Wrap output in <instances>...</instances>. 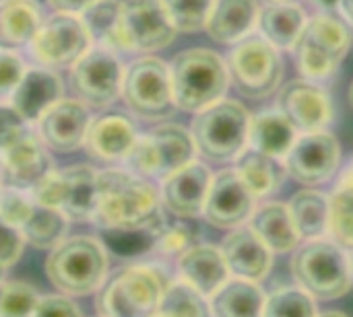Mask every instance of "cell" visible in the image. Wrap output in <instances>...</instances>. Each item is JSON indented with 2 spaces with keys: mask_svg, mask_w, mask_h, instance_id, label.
Segmentation results:
<instances>
[{
  "mask_svg": "<svg viewBox=\"0 0 353 317\" xmlns=\"http://www.w3.org/2000/svg\"><path fill=\"white\" fill-rule=\"evenodd\" d=\"M163 217L159 190L149 177L130 169L97 171L93 223L99 229L143 227Z\"/></svg>",
  "mask_w": 353,
  "mask_h": 317,
  "instance_id": "cell-1",
  "label": "cell"
},
{
  "mask_svg": "<svg viewBox=\"0 0 353 317\" xmlns=\"http://www.w3.org/2000/svg\"><path fill=\"white\" fill-rule=\"evenodd\" d=\"M176 109L196 113L225 97L230 72L225 60L209 47H190L170 64Z\"/></svg>",
  "mask_w": 353,
  "mask_h": 317,
  "instance_id": "cell-2",
  "label": "cell"
},
{
  "mask_svg": "<svg viewBox=\"0 0 353 317\" xmlns=\"http://www.w3.org/2000/svg\"><path fill=\"white\" fill-rule=\"evenodd\" d=\"M108 254L99 239L77 235L62 239L50 250L46 274L50 283L66 295H89L103 285Z\"/></svg>",
  "mask_w": 353,
  "mask_h": 317,
  "instance_id": "cell-3",
  "label": "cell"
},
{
  "mask_svg": "<svg viewBox=\"0 0 353 317\" xmlns=\"http://www.w3.org/2000/svg\"><path fill=\"white\" fill-rule=\"evenodd\" d=\"M248 109L240 101L223 97L194 113L190 134L199 155L215 163H230L248 149Z\"/></svg>",
  "mask_w": 353,
  "mask_h": 317,
  "instance_id": "cell-4",
  "label": "cell"
},
{
  "mask_svg": "<svg viewBox=\"0 0 353 317\" xmlns=\"http://www.w3.org/2000/svg\"><path fill=\"white\" fill-rule=\"evenodd\" d=\"M292 272L314 299H339L353 287L347 252L333 239H308L296 250Z\"/></svg>",
  "mask_w": 353,
  "mask_h": 317,
  "instance_id": "cell-5",
  "label": "cell"
},
{
  "mask_svg": "<svg viewBox=\"0 0 353 317\" xmlns=\"http://www.w3.org/2000/svg\"><path fill=\"white\" fill-rule=\"evenodd\" d=\"M352 47V29L329 12L308 19L298 41L296 60L304 78L323 83L337 74L343 58Z\"/></svg>",
  "mask_w": 353,
  "mask_h": 317,
  "instance_id": "cell-6",
  "label": "cell"
},
{
  "mask_svg": "<svg viewBox=\"0 0 353 317\" xmlns=\"http://www.w3.org/2000/svg\"><path fill=\"white\" fill-rule=\"evenodd\" d=\"M196 155L199 153L190 130L180 124H161L149 134L137 136L130 153L122 163L126 169L143 177L163 179L165 175L194 161Z\"/></svg>",
  "mask_w": 353,
  "mask_h": 317,
  "instance_id": "cell-7",
  "label": "cell"
},
{
  "mask_svg": "<svg viewBox=\"0 0 353 317\" xmlns=\"http://www.w3.org/2000/svg\"><path fill=\"white\" fill-rule=\"evenodd\" d=\"M163 276L149 266L116 272L97 295L99 317H155L165 289Z\"/></svg>",
  "mask_w": 353,
  "mask_h": 317,
  "instance_id": "cell-8",
  "label": "cell"
},
{
  "mask_svg": "<svg viewBox=\"0 0 353 317\" xmlns=\"http://www.w3.org/2000/svg\"><path fill=\"white\" fill-rule=\"evenodd\" d=\"M225 64L230 83L250 99H265L273 95L283 78V60L279 50L261 35H248L232 45Z\"/></svg>",
  "mask_w": 353,
  "mask_h": 317,
  "instance_id": "cell-9",
  "label": "cell"
},
{
  "mask_svg": "<svg viewBox=\"0 0 353 317\" xmlns=\"http://www.w3.org/2000/svg\"><path fill=\"white\" fill-rule=\"evenodd\" d=\"M120 97L124 105L143 120L168 118L176 109L170 64L153 56L134 60L124 68Z\"/></svg>",
  "mask_w": 353,
  "mask_h": 317,
  "instance_id": "cell-10",
  "label": "cell"
},
{
  "mask_svg": "<svg viewBox=\"0 0 353 317\" xmlns=\"http://www.w3.org/2000/svg\"><path fill=\"white\" fill-rule=\"evenodd\" d=\"M29 194L39 204L58 208L68 221H91L97 196V169L91 165L52 169Z\"/></svg>",
  "mask_w": 353,
  "mask_h": 317,
  "instance_id": "cell-11",
  "label": "cell"
},
{
  "mask_svg": "<svg viewBox=\"0 0 353 317\" xmlns=\"http://www.w3.org/2000/svg\"><path fill=\"white\" fill-rule=\"evenodd\" d=\"M0 217L17 227L25 241L37 250H52L66 239L68 219L58 208H50L33 200L25 190L2 186Z\"/></svg>",
  "mask_w": 353,
  "mask_h": 317,
  "instance_id": "cell-12",
  "label": "cell"
},
{
  "mask_svg": "<svg viewBox=\"0 0 353 317\" xmlns=\"http://www.w3.org/2000/svg\"><path fill=\"white\" fill-rule=\"evenodd\" d=\"M91 45V35L79 14L52 12L41 21L27 52L39 66L54 70L70 68Z\"/></svg>",
  "mask_w": 353,
  "mask_h": 317,
  "instance_id": "cell-13",
  "label": "cell"
},
{
  "mask_svg": "<svg viewBox=\"0 0 353 317\" xmlns=\"http://www.w3.org/2000/svg\"><path fill=\"white\" fill-rule=\"evenodd\" d=\"M124 66L120 54L91 45L70 66V87L89 107H108L120 97Z\"/></svg>",
  "mask_w": 353,
  "mask_h": 317,
  "instance_id": "cell-14",
  "label": "cell"
},
{
  "mask_svg": "<svg viewBox=\"0 0 353 317\" xmlns=\"http://www.w3.org/2000/svg\"><path fill=\"white\" fill-rule=\"evenodd\" d=\"M120 29L128 52H159L168 47L178 29L161 0H120Z\"/></svg>",
  "mask_w": 353,
  "mask_h": 317,
  "instance_id": "cell-15",
  "label": "cell"
},
{
  "mask_svg": "<svg viewBox=\"0 0 353 317\" xmlns=\"http://www.w3.org/2000/svg\"><path fill=\"white\" fill-rule=\"evenodd\" d=\"M288 175L306 188L327 184L339 169L341 146L333 132H304L283 157Z\"/></svg>",
  "mask_w": 353,
  "mask_h": 317,
  "instance_id": "cell-16",
  "label": "cell"
},
{
  "mask_svg": "<svg viewBox=\"0 0 353 317\" xmlns=\"http://www.w3.org/2000/svg\"><path fill=\"white\" fill-rule=\"evenodd\" d=\"M256 198L242 182L236 169H223L213 175L205 200L203 217L217 229H236L254 212Z\"/></svg>",
  "mask_w": 353,
  "mask_h": 317,
  "instance_id": "cell-17",
  "label": "cell"
},
{
  "mask_svg": "<svg viewBox=\"0 0 353 317\" xmlns=\"http://www.w3.org/2000/svg\"><path fill=\"white\" fill-rule=\"evenodd\" d=\"M277 109L288 116L300 134L329 130L335 118L331 95L319 83L306 78L292 80L279 91Z\"/></svg>",
  "mask_w": 353,
  "mask_h": 317,
  "instance_id": "cell-18",
  "label": "cell"
},
{
  "mask_svg": "<svg viewBox=\"0 0 353 317\" xmlns=\"http://www.w3.org/2000/svg\"><path fill=\"white\" fill-rule=\"evenodd\" d=\"M52 169L50 149L31 128L14 144L0 153V184L4 188L29 192Z\"/></svg>",
  "mask_w": 353,
  "mask_h": 317,
  "instance_id": "cell-19",
  "label": "cell"
},
{
  "mask_svg": "<svg viewBox=\"0 0 353 317\" xmlns=\"http://www.w3.org/2000/svg\"><path fill=\"white\" fill-rule=\"evenodd\" d=\"M91 120L93 118L89 105H85L77 97H62L37 118L35 132L50 151L72 153L83 146Z\"/></svg>",
  "mask_w": 353,
  "mask_h": 317,
  "instance_id": "cell-20",
  "label": "cell"
},
{
  "mask_svg": "<svg viewBox=\"0 0 353 317\" xmlns=\"http://www.w3.org/2000/svg\"><path fill=\"white\" fill-rule=\"evenodd\" d=\"M213 173L201 161H190L178 171L161 179V206L178 219H194L203 215Z\"/></svg>",
  "mask_w": 353,
  "mask_h": 317,
  "instance_id": "cell-21",
  "label": "cell"
},
{
  "mask_svg": "<svg viewBox=\"0 0 353 317\" xmlns=\"http://www.w3.org/2000/svg\"><path fill=\"white\" fill-rule=\"evenodd\" d=\"M221 254L225 258L230 274L236 278L261 283L267 278L273 266V252L250 227H236L223 239Z\"/></svg>",
  "mask_w": 353,
  "mask_h": 317,
  "instance_id": "cell-22",
  "label": "cell"
},
{
  "mask_svg": "<svg viewBox=\"0 0 353 317\" xmlns=\"http://www.w3.org/2000/svg\"><path fill=\"white\" fill-rule=\"evenodd\" d=\"M62 78L52 68L37 64L25 70L6 101L31 124L37 122L48 107L62 99Z\"/></svg>",
  "mask_w": 353,
  "mask_h": 317,
  "instance_id": "cell-23",
  "label": "cell"
},
{
  "mask_svg": "<svg viewBox=\"0 0 353 317\" xmlns=\"http://www.w3.org/2000/svg\"><path fill=\"white\" fill-rule=\"evenodd\" d=\"M137 136V128L126 116L108 113L91 120L83 146L97 161L122 163L130 153Z\"/></svg>",
  "mask_w": 353,
  "mask_h": 317,
  "instance_id": "cell-24",
  "label": "cell"
},
{
  "mask_svg": "<svg viewBox=\"0 0 353 317\" xmlns=\"http://www.w3.org/2000/svg\"><path fill=\"white\" fill-rule=\"evenodd\" d=\"M261 6L256 0H215L205 31L223 45H236L252 35L259 23Z\"/></svg>",
  "mask_w": 353,
  "mask_h": 317,
  "instance_id": "cell-25",
  "label": "cell"
},
{
  "mask_svg": "<svg viewBox=\"0 0 353 317\" xmlns=\"http://www.w3.org/2000/svg\"><path fill=\"white\" fill-rule=\"evenodd\" d=\"M178 274L180 281L188 283L205 297H211L230 278L221 250L207 243L190 245L184 254L178 256Z\"/></svg>",
  "mask_w": 353,
  "mask_h": 317,
  "instance_id": "cell-26",
  "label": "cell"
},
{
  "mask_svg": "<svg viewBox=\"0 0 353 317\" xmlns=\"http://www.w3.org/2000/svg\"><path fill=\"white\" fill-rule=\"evenodd\" d=\"M308 17L296 2H269L259 12V35L277 50H294L304 33Z\"/></svg>",
  "mask_w": 353,
  "mask_h": 317,
  "instance_id": "cell-27",
  "label": "cell"
},
{
  "mask_svg": "<svg viewBox=\"0 0 353 317\" xmlns=\"http://www.w3.org/2000/svg\"><path fill=\"white\" fill-rule=\"evenodd\" d=\"M248 227L265 241L273 254L294 252L300 243V233L292 219L290 206L283 202H267L254 208L248 219Z\"/></svg>",
  "mask_w": 353,
  "mask_h": 317,
  "instance_id": "cell-28",
  "label": "cell"
},
{
  "mask_svg": "<svg viewBox=\"0 0 353 317\" xmlns=\"http://www.w3.org/2000/svg\"><path fill=\"white\" fill-rule=\"evenodd\" d=\"M298 136L300 132L281 109H267L250 116L248 146L259 153L283 159Z\"/></svg>",
  "mask_w": 353,
  "mask_h": 317,
  "instance_id": "cell-29",
  "label": "cell"
},
{
  "mask_svg": "<svg viewBox=\"0 0 353 317\" xmlns=\"http://www.w3.org/2000/svg\"><path fill=\"white\" fill-rule=\"evenodd\" d=\"M234 169L238 171V175L242 177V182L248 186V190L256 200L279 192L288 177L283 159L259 153L250 146L236 159Z\"/></svg>",
  "mask_w": 353,
  "mask_h": 317,
  "instance_id": "cell-30",
  "label": "cell"
},
{
  "mask_svg": "<svg viewBox=\"0 0 353 317\" xmlns=\"http://www.w3.org/2000/svg\"><path fill=\"white\" fill-rule=\"evenodd\" d=\"M41 25L39 6L33 0L0 2V47L19 52L29 47Z\"/></svg>",
  "mask_w": 353,
  "mask_h": 317,
  "instance_id": "cell-31",
  "label": "cell"
},
{
  "mask_svg": "<svg viewBox=\"0 0 353 317\" xmlns=\"http://www.w3.org/2000/svg\"><path fill=\"white\" fill-rule=\"evenodd\" d=\"M265 293L259 283L228 278L211 295V314L215 317H263Z\"/></svg>",
  "mask_w": 353,
  "mask_h": 317,
  "instance_id": "cell-32",
  "label": "cell"
},
{
  "mask_svg": "<svg viewBox=\"0 0 353 317\" xmlns=\"http://www.w3.org/2000/svg\"><path fill=\"white\" fill-rule=\"evenodd\" d=\"M288 206L302 239H321L329 235L331 200L327 194L306 188L296 192Z\"/></svg>",
  "mask_w": 353,
  "mask_h": 317,
  "instance_id": "cell-33",
  "label": "cell"
},
{
  "mask_svg": "<svg viewBox=\"0 0 353 317\" xmlns=\"http://www.w3.org/2000/svg\"><path fill=\"white\" fill-rule=\"evenodd\" d=\"M91 43L116 54H128L120 29V0H97L81 14Z\"/></svg>",
  "mask_w": 353,
  "mask_h": 317,
  "instance_id": "cell-34",
  "label": "cell"
},
{
  "mask_svg": "<svg viewBox=\"0 0 353 317\" xmlns=\"http://www.w3.org/2000/svg\"><path fill=\"white\" fill-rule=\"evenodd\" d=\"M168 225L165 217L143 225V227H124V229H101L103 248L114 252L120 258H137L155 250L157 237Z\"/></svg>",
  "mask_w": 353,
  "mask_h": 317,
  "instance_id": "cell-35",
  "label": "cell"
},
{
  "mask_svg": "<svg viewBox=\"0 0 353 317\" xmlns=\"http://www.w3.org/2000/svg\"><path fill=\"white\" fill-rule=\"evenodd\" d=\"M331 219L329 235L345 252L353 250V163L339 175V182L329 196Z\"/></svg>",
  "mask_w": 353,
  "mask_h": 317,
  "instance_id": "cell-36",
  "label": "cell"
},
{
  "mask_svg": "<svg viewBox=\"0 0 353 317\" xmlns=\"http://www.w3.org/2000/svg\"><path fill=\"white\" fill-rule=\"evenodd\" d=\"M207 297L184 281L170 283L163 289L155 317H211Z\"/></svg>",
  "mask_w": 353,
  "mask_h": 317,
  "instance_id": "cell-37",
  "label": "cell"
},
{
  "mask_svg": "<svg viewBox=\"0 0 353 317\" xmlns=\"http://www.w3.org/2000/svg\"><path fill=\"white\" fill-rule=\"evenodd\" d=\"M316 303L302 287H285L265 299L263 317H316Z\"/></svg>",
  "mask_w": 353,
  "mask_h": 317,
  "instance_id": "cell-38",
  "label": "cell"
},
{
  "mask_svg": "<svg viewBox=\"0 0 353 317\" xmlns=\"http://www.w3.org/2000/svg\"><path fill=\"white\" fill-rule=\"evenodd\" d=\"M174 27L182 33L203 31L215 0H161Z\"/></svg>",
  "mask_w": 353,
  "mask_h": 317,
  "instance_id": "cell-39",
  "label": "cell"
},
{
  "mask_svg": "<svg viewBox=\"0 0 353 317\" xmlns=\"http://www.w3.org/2000/svg\"><path fill=\"white\" fill-rule=\"evenodd\" d=\"M37 301L39 295L31 285L21 281L6 283L0 291V317H31Z\"/></svg>",
  "mask_w": 353,
  "mask_h": 317,
  "instance_id": "cell-40",
  "label": "cell"
},
{
  "mask_svg": "<svg viewBox=\"0 0 353 317\" xmlns=\"http://www.w3.org/2000/svg\"><path fill=\"white\" fill-rule=\"evenodd\" d=\"M192 239H194V233L188 225H184V223L165 225L157 237L155 252H159L161 256H176L178 258L180 254H184L192 245Z\"/></svg>",
  "mask_w": 353,
  "mask_h": 317,
  "instance_id": "cell-41",
  "label": "cell"
},
{
  "mask_svg": "<svg viewBox=\"0 0 353 317\" xmlns=\"http://www.w3.org/2000/svg\"><path fill=\"white\" fill-rule=\"evenodd\" d=\"M29 122L8 103L0 101V153L14 144L27 130Z\"/></svg>",
  "mask_w": 353,
  "mask_h": 317,
  "instance_id": "cell-42",
  "label": "cell"
},
{
  "mask_svg": "<svg viewBox=\"0 0 353 317\" xmlns=\"http://www.w3.org/2000/svg\"><path fill=\"white\" fill-rule=\"evenodd\" d=\"M27 66L19 52L0 47V99H8L12 89L19 85Z\"/></svg>",
  "mask_w": 353,
  "mask_h": 317,
  "instance_id": "cell-43",
  "label": "cell"
},
{
  "mask_svg": "<svg viewBox=\"0 0 353 317\" xmlns=\"http://www.w3.org/2000/svg\"><path fill=\"white\" fill-rule=\"evenodd\" d=\"M23 248L25 237L21 235V231L0 217V272L8 270L12 264L19 262Z\"/></svg>",
  "mask_w": 353,
  "mask_h": 317,
  "instance_id": "cell-44",
  "label": "cell"
},
{
  "mask_svg": "<svg viewBox=\"0 0 353 317\" xmlns=\"http://www.w3.org/2000/svg\"><path fill=\"white\" fill-rule=\"evenodd\" d=\"M31 317H83V314L70 299L60 295H50V297H39L37 307Z\"/></svg>",
  "mask_w": 353,
  "mask_h": 317,
  "instance_id": "cell-45",
  "label": "cell"
},
{
  "mask_svg": "<svg viewBox=\"0 0 353 317\" xmlns=\"http://www.w3.org/2000/svg\"><path fill=\"white\" fill-rule=\"evenodd\" d=\"M97 0H46V4L54 12H66V14H83L89 6H93Z\"/></svg>",
  "mask_w": 353,
  "mask_h": 317,
  "instance_id": "cell-46",
  "label": "cell"
},
{
  "mask_svg": "<svg viewBox=\"0 0 353 317\" xmlns=\"http://www.w3.org/2000/svg\"><path fill=\"white\" fill-rule=\"evenodd\" d=\"M339 2L341 0H308L310 6H314L316 10L321 12H331V10H337L339 8Z\"/></svg>",
  "mask_w": 353,
  "mask_h": 317,
  "instance_id": "cell-47",
  "label": "cell"
},
{
  "mask_svg": "<svg viewBox=\"0 0 353 317\" xmlns=\"http://www.w3.org/2000/svg\"><path fill=\"white\" fill-rule=\"evenodd\" d=\"M339 10L345 17V21L353 27V0H341L339 2Z\"/></svg>",
  "mask_w": 353,
  "mask_h": 317,
  "instance_id": "cell-48",
  "label": "cell"
},
{
  "mask_svg": "<svg viewBox=\"0 0 353 317\" xmlns=\"http://www.w3.org/2000/svg\"><path fill=\"white\" fill-rule=\"evenodd\" d=\"M316 317H347L345 314H341V311H325V314H321V316Z\"/></svg>",
  "mask_w": 353,
  "mask_h": 317,
  "instance_id": "cell-49",
  "label": "cell"
},
{
  "mask_svg": "<svg viewBox=\"0 0 353 317\" xmlns=\"http://www.w3.org/2000/svg\"><path fill=\"white\" fill-rule=\"evenodd\" d=\"M350 105H352V109H353V80H352V85H350Z\"/></svg>",
  "mask_w": 353,
  "mask_h": 317,
  "instance_id": "cell-50",
  "label": "cell"
},
{
  "mask_svg": "<svg viewBox=\"0 0 353 317\" xmlns=\"http://www.w3.org/2000/svg\"><path fill=\"white\" fill-rule=\"evenodd\" d=\"M269 2H292V0H269Z\"/></svg>",
  "mask_w": 353,
  "mask_h": 317,
  "instance_id": "cell-51",
  "label": "cell"
},
{
  "mask_svg": "<svg viewBox=\"0 0 353 317\" xmlns=\"http://www.w3.org/2000/svg\"><path fill=\"white\" fill-rule=\"evenodd\" d=\"M0 194H2V184H0Z\"/></svg>",
  "mask_w": 353,
  "mask_h": 317,
  "instance_id": "cell-52",
  "label": "cell"
},
{
  "mask_svg": "<svg viewBox=\"0 0 353 317\" xmlns=\"http://www.w3.org/2000/svg\"><path fill=\"white\" fill-rule=\"evenodd\" d=\"M0 291H2V283H0Z\"/></svg>",
  "mask_w": 353,
  "mask_h": 317,
  "instance_id": "cell-53",
  "label": "cell"
},
{
  "mask_svg": "<svg viewBox=\"0 0 353 317\" xmlns=\"http://www.w3.org/2000/svg\"><path fill=\"white\" fill-rule=\"evenodd\" d=\"M0 2H8V0H0Z\"/></svg>",
  "mask_w": 353,
  "mask_h": 317,
  "instance_id": "cell-54",
  "label": "cell"
},
{
  "mask_svg": "<svg viewBox=\"0 0 353 317\" xmlns=\"http://www.w3.org/2000/svg\"><path fill=\"white\" fill-rule=\"evenodd\" d=\"M0 274H2V272H0Z\"/></svg>",
  "mask_w": 353,
  "mask_h": 317,
  "instance_id": "cell-55",
  "label": "cell"
}]
</instances>
